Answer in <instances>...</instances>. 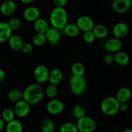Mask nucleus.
Listing matches in <instances>:
<instances>
[{
	"instance_id": "nucleus-24",
	"label": "nucleus",
	"mask_w": 132,
	"mask_h": 132,
	"mask_svg": "<svg viewBox=\"0 0 132 132\" xmlns=\"http://www.w3.org/2000/svg\"><path fill=\"white\" fill-rule=\"evenodd\" d=\"M62 30L67 36L70 38L77 37L80 32V30L75 23H67Z\"/></svg>"
},
{
	"instance_id": "nucleus-45",
	"label": "nucleus",
	"mask_w": 132,
	"mask_h": 132,
	"mask_svg": "<svg viewBox=\"0 0 132 132\" xmlns=\"http://www.w3.org/2000/svg\"><path fill=\"white\" fill-rule=\"evenodd\" d=\"M1 132H2V131H1Z\"/></svg>"
},
{
	"instance_id": "nucleus-15",
	"label": "nucleus",
	"mask_w": 132,
	"mask_h": 132,
	"mask_svg": "<svg viewBox=\"0 0 132 132\" xmlns=\"http://www.w3.org/2000/svg\"><path fill=\"white\" fill-rule=\"evenodd\" d=\"M23 17L27 21L34 22L40 18V10L36 6H28L23 11Z\"/></svg>"
},
{
	"instance_id": "nucleus-42",
	"label": "nucleus",
	"mask_w": 132,
	"mask_h": 132,
	"mask_svg": "<svg viewBox=\"0 0 132 132\" xmlns=\"http://www.w3.org/2000/svg\"><path fill=\"white\" fill-rule=\"evenodd\" d=\"M122 132H132V130L131 129H126L122 131Z\"/></svg>"
},
{
	"instance_id": "nucleus-8",
	"label": "nucleus",
	"mask_w": 132,
	"mask_h": 132,
	"mask_svg": "<svg viewBox=\"0 0 132 132\" xmlns=\"http://www.w3.org/2000/svg\"><path fill=\"white\" fill-rule=\"evenodd\" d=\"M49 69L45 65H39L34 71V77L37 84H43L48 81Z\"/></svg>"
},
{
	"instance_id": "nucleus-33",
	"label": "nucleus",
	"mask_w": 132,
	"mask_h": 132,
	"mask_svg": "<svg viewBox=\"0 0 132 132\" xmlns=\"http://www.w3.org/2000/svg\"><path fill=\"white\" fill-rule=\"evenodd\" d=\"M7 23L12 31H16V30L19 29L21 25V21L20 19L15 18V17L9 19V22Z\"/></svg>"
},
{
	"instance_id": "nucleus-9",
	"label": "nucleus",
	"mask_w": 132,
	"mask_h": 132,
	"mask_svg": "<svg viewBox=\"0 0 132 132\" xmlns=\"http://www.w3.org/2000/svg\"><path fill=\"white\" fill-rule=\"evenodd\" d=\"M64 109V105L63 102L58 99H51L46 104V111L50 115H59L63 112Z\"/></svg>"
},
{
	"instance_id": "nucleus-2",
	"label": "nucleus",
	"mask_w": 132,
	"mask_h": 132,
	"mask_svg": "<svg viewBox=\"0 0 132 132\" xmlns=\"http://www.w3.org/2000/svg\"><path fill=\"white\" fill-rule=\"evenodd\" d=\"M68 16L64 7H55L50 14V23L51 27L62 30L68 23Z\"/></svg>"
},
{
	"instance_id": "nucleus-19",
	"label": "nucleus",
	"mask_w": 132,
	"mask_h": 132,
	"mask_svg": "<svg viewBox=\"0 0 132 132\" xmlns=\"http://www.w3.org/2000/svg\"><path fill=\"white\" fill-rule=\"evenodd\" d=\"M8 41L10 47L15 51H19L21 50L22 46L24 43L21 38L17 34H12Z\"/></svg>"
},
{
	"instance_id": "nucleus-17",
	"label": "nucleus",
	"mask_w": 132,
	"mask_h": 132,
	"mask_svg": "<svg viewBox=\"0 0 132 132\" xmlns=\"http://www.w3.org/2000/svg\"><path fill=\"white\" fill-rule=\"evenodd\" d=\"M63 78V72L59 69H53L49 72L48 81L51 84L57 85L62 82Z\"/></svg>"
},
{
	"instance_id": "nucleus-18",
	"label": "nucleus",
	"mask_w": 132,
	"mask_h": 132,
	"mask_svg": "<svg viewBox=\"0 0 132 132\" xmlns=\"http://www.w3.org/2000/svg\"><path fill=\"white\" fill-rule=\"evenodd\" d=\"M50 27L48 22L44 18H39L34 21V28L36 33L45 34Z\"/></svg>"
},
{
	"instance_id": "nucleus-1",
	"label": "nucleus",
	"mask_w": 132,
	"mask_h": 132,
	"mask_svg": "<svg viewBox=\"0 0 132 132\" xmlns=\"http://www.w3.org/2000/svg\"><path fill=\"white\" fill-rule=\"evenodd\" d=\"M23 99L30 105H36L43 98V89L39 84H32L28 85L23 92Z\"/></svg>"
},
{
	"instance_id": "nucleus-12",
	"label": "nucleus",
	"mask_w": 132,
	"mask_h": 132,
	"mask_svg": "<svg viewBox=\"0 0 132 132\" xmlns=\"http://www.w3.org/2000/svg\"><path fill=\"white\" fill-rule=\"evenodd\" d=\"M122 47V41L119 39L113 38L109 39L104 42V49L108 53H116L120 51Z\"/></svg>"
},
{
	"instance_id": "nucleus-21",
	"label": "nucleus",
	"mask_w": 132,
	"mask_h": 132,
	"mask_svg": "<svg viewBox=\"0 0 132 132\" xmlns=\"http://www.w3.org/2000/svg\"><path fill=\"white\" fill-rule=\"evenodd\" d=\"M6 132H23V126L19 120L14 119L9 122L5 125Z\"/></svg>"
},
{
	"instance_id": "nucleus-22",
	"label": "nucleus",
	"mask_w": 132,
	"mask_h": 132,
	"mask_svg": "<svg viewBox=\"0 0 132 132\" xmlns=\"http://www.w3.org/2000/svg\"><path fill=\"white\" fill-rule=\"evenodd\" d=\"M92 32L95 35V38L104 39L108 36V29L104 25L97 24L94 25L92 29Z\"/></svg>"
},
{
	"instance_id": "nucleus-10",
	"label": "nucleus",
	"mask_w": 132,
	"mask_h": 132,
	"mask_svg": "<svg viewBox=\"0 0 132 132\" xmlns=\"http://www.w3.org/2000/svg\"><path fill=\"white\" fill-rule=\"evenodd\" d=\"M76 25L80 30V31L86 32V31H92L94 27V22L93 19L88 16H81L79 17L76 21Z\"/></svg>"
},
{
	"instance_id": "nucleus-29",
	"label": "nucleus",
	"mask_w": 132,
	"mask_h": 132,
	"mask_svg": "<svg viewBox=\"0 0 132 132\" xmlns=\"http://www.w3.org/2000/svg\"><path fill=\"white\" fill-rule=\"evenodd\" d=\"M59 132H79L77 126L72 122H65L61 126Z\"/></svg>"
},
{
	"instance_id": "nucleus-5",
	"label": "nucleus",
	"mask_w": 132,
	"mask_h": 132,
	"mask_svg": "<svg viewBox=\"0 0 132 132\" xmlns=\"http://www.w3.org/2000/svg\"><path fill=\"white\" fill-rule=\"evenodd\" d=\"M76 126L79 132H94L97 128L95 120L86 115L77 119Z\"/></svg>"
},
{
	"instance_id": "nucleus-13",
	"label": "nucleus",
	"mask_w": 132,
	"mask_h": 132,
	"mask_svg": "<svg viewBox=\"0 0 132 132\" xmlns=\"http://www.w3.org/2000/svg\"><path fill=\"white\" fill-rule=\"evenodd\" d=\"M129 32V27L126 23L124 22H119L116 23L113 27L112 33L114 38L117 39L124 38L128 35Z\"/></svg>"
},
{
	"instance_id": "nucleus-25",
	"label": "nucleus",
	"mask_w": 132,
	"mask_h": 132,
	"mask_svg": "<svg viewBox=\"0 0 132 132\" xmlns=\"http://www.w3.org/2000/svg\"><path fill=\"white\" fill-rule=\"evenodd\" d=\"M71 71L73 76H83L85 73V67L81 62H75L71 67Z\"/></svg>"
},
{
	"instance_id": "nucleus-16",
	"label": "nucleus",
	"mask_w": 132,
	"mask_h": 132,
	"mask_svg": "<svg viewBox=\"0 0 132 132\" xmlns=\"http://www.w3.org/2000/svg\"><path fill=\"white\" fill-rule=\"evenodd\" d=\"M12 31L9 27L7 22H0V43H5L8 41L11 36Z\"/></svg>"
},
{
	"instance_id": "nucleus-4",
	"label": "nucleus",
	"mask_w": 132,
	"mask_h": 132,
	"mask_svg": "<svg viewBox=\"0 0 132 132\" xmlns=\"http://www.w3.org/2000/svg\"><path fill=\"white\" fill-rule=\"evenodd\" d=\"M69 89L73 94L81 95L86 89V80L84 76H76L72 75L69 79Z\"/></svg>"
},
{
	"instance_id": "nucleus-43",
	"label": "nucleus",
	"mask_w": 132,
	"mask_h": 132,
	"mask_svg": "<svg viewBox=\"0 0 132 132\" xmlns=\"http://www.w3.org/2000/svg\"><path fill=\"white\" fill-rule=\"evenodd\" d=\"M0 94H1V89H0Z\"/></svg>"
},
{
	"instance_id": "nucleus-26",
	"label": "nucleus",
	"mask_w": 132,
	"mask_h": 132,
	"mask_svg": "<svg viewBox=\"0 0 132 132\" xmlns=\"http://www.w3.org/2000/svg\"><path fill=\"white\" fill-rule=\"evenodd\" d=\"M7 97L9 100L15 103L23 99V93L19 89H13L9 91Z\"/></svg>"
},
{
	"instance_id": "nucleus-7",
	"label": "nucleus",
	"mask_w": 132,
	"mask_h": 132,
	"mask_svg": "<svg viewBox=\"0 0 132 132\" xmlns=\"http://www.w3.org/2000/svg\"><path fill=\"white\" fill-rule=\"evenodd\" d=\"M131 0H111V6L113 10L118 14H125L131 6Z\"/></svg>"
},
{
	"instance_id": "nucleus-44",
	"label": "nucleus",
	"mask_w": 132,
	"mask_h": 132,
	"mask_svg": "<svg viewBox=\"0 0 132 132\" xmlns=\"http://www.w3.org/2000/svg\"><path fill=\"white\" fill-rule=\"evenodd\" d=\"M41 132H45V131H41Z\"/></svg>"
},
{
	"instance_id": "nucleus-34",
	"label": "nucleus",
	"mask_w": 132,
	"mask_h": 132,
	"mask_svg": "<svg viewBox=\"0 0 132 132\" xmlns=\"http://www.w3.org/2000/svg\"><path fill=\"white\" fill-rule=\"evenodd\" d=\"M83 40L87 43H92L95 40V36L92 31H86L83 34Z\"/></svg>"
},
{
	"instance_id": "nucleus-27",
	"label": "nucleus",
	"mask_w": 132,
	"mask_h": 132,
	"mask_svg": "<svg viewBox=\"0 0 132 132\" xmlns=\"http://www.w3.org/2000/svg\"><path fill=\"white\" fill-rule=\"evenodd\" d=\"M41 129L45 132H54L55 131V124L54 122L48 119L43 120L41 122Z\"/></svg>"
},
{
	"instance_id": "nucleus-32",
	"label": "nucleus",
	"mask_w": 132,
	"mask_h": 132,
	"mask_svg": "<svg viewBox=\"0 0 132 132\" xmlns=\"http://www.w3.org/2000/svg\"><path fill=\"white\" fill-rule=\"evenodd\" d=\"M46 42L45 34L36 33L32 38V43L36 46H41Z\"/></svg>"
},
{
	"instance_id": "nucleus-11",
	"label": "nucleus",
	"mask_w": 132,
	"mask_h": 132,
	"mask_svg": "<svg viewBox=\"0 0 132 132\" xmlns=\"http://www.w3.org/2000/svg\"><path fill=\"white\" fill-rule=\"evenodd\" d=\"M14 111L15 116L20 118L25 117L29 114L30 111V105L22 99L15 102L14 107Z\"/></svg>"
},
{
	"instance_id": "nucleus-35",
	"label": "nucleus",
	"mask_w": 132,
	"mask_h": 132,
	"mask_svg": "<svg viewBox=\"0 0 132 132\" xmlns=\"http://www.w3.org/2000/svg\"><path fill=\"white\" fill-rule=\"evenodd\" d=\"M33 45L30 43H24L22 46L21 50L25 54H29L33 50Z\"/></svg>"
},
{
	"instance_id": "nucleus-38",
	"label": "nucleus",
	"mask_w": 132,
	"mask_h": 132,
	"mask_svg": "<svg viewBox=\"0 0 132 132\" xmlns=\"http://www.w3.org/2000/svg\"><path fill=\"white\" fill-rule=\"evenodd\" d=\"M128 108L129 106L127 102H121V103H119V111H122V112H126V111H128Z\"/></svg>"
},
{
	"instance_id": "nucleus-14",
	"label": "nucleus",
	"mask_w": 132,
	"mask_h": 132,
	"mask_svg": "<svg viewBox=\"0 0 132 132\" xmlns=\"http://www.w3.org/2000/svg\"><path fill=\"white\" fill-rule=\"evenodd\" d=\"M16 4L13 0H6L0 5V12L5 16H9L15 12Z\"/></svg>"
},
{
	"instance_id": "nucleus-28",
	"label": "nucleus",
	"mask_w": 132,
	"mask_h": 132,
	"mask_svg": "<svg viewBox=\"0 0 132 132\" xmlns=\"http://www.w3.org/2000/svg\"><path fill=\"white\" fill-rule=\"evenodd\" d=\"M44 92H45V94H46V96L48 98H50V99H53L57 94V85L50 84L46 87V89H45V91Z\"/></svg>"
},
{
	"instance_id": "nucleus-6",
	"label": "nucleus",
	"mask_w": 132,
	"mask_h": 132,
	"mask_svg": "<svg viewBox=\"0 0 132 132\" xmlns=\"http://www.w3.org/2000/svg\"><path fill=\"white\" fill-rule=\"evenodd\" d=\"M46 42L52 46H56L61 40V33L60 30L54 27H50L45 34Z\"/></svg>"
},
{
	"instance_id": "nucleus-3",
	"label": "nucleus",
	"mask_w": 132,
	"mask_h": 132,
	"mask_svg": "<svg viewBox=\"0 0 132 132\" xmlns=\"http://www.w3.org/2000/svg\"><path fill=\"white\" fill-rule=\"evenodd\" d=\"M119 102L114 97H108L103 100L101 104V110L107 116H113L119 112Z\"/></svg>"
},
{
	"instance_id": "nucleus-23",
	"label": "nucleus",
	"mask_w": 132,
	"mask_h": 132,
	"mask_svg": "<svg viewBox=\"0 0 132 132\" xmlns=\"http://www.w3.org/2000/svg\"><path fill=\"white\" fill-rule=\"evenodd\" d=\"M114 62L120 66H126L130 62V57L127 53L120 50L115 54Z\"/></svg>"
},
{
	"instance_id": "nucleus-20",
	"label": "nucleus",
	"mask_w": 132,
	"mask_h": 132,
	"mask_svg": "<svg viewBox=\"0 0 132 132\" xmlns=\"http://www.w3.org/2000/svg\"><path fill=\"white\" fill-rule=\"evenodd\" d=\"M131 96V92L130 89L126 87H122L117 91L116 98L119 102V103L127 102L130 99Z\"/></svg>"
},
{
	"instance_id": "nucleus-31",
	"label": "nucleus",
	"mask_w": 132,
	"mask_h": 132,
	"mask_svg": "<svg viewBox=\"0 0 132 132\" xmlns=\"http://www.w3.org/2000/svg\"><path fill=\"white\" fill-rule=\"evenodd\" d=\"M72 114L74 118L79 119L86 115V110L83 106L81 105H77L73 107L72 109Z\"/></svg>"
},
{
	"instance_id": "nucleus-39",
	"label": "nucleus",
	"mask_w": 132,
	"mask_h": 132,
	"mask_svg": "<svg viewBox=\"0 0 132 132\" xmlns=\"http://www.w3.org/2000/svg\"><path fill=\"white\" fill-rule=\"evenodd\" d=\"M5 78V72L3 69H0V84L2 82H3L4 79Z\"/></svg>"
},
{
	"instance_id": "nucleus-30",
	"label": "nucleus",
	"mask_w": 132,
	"mask_h": 132,
	"mask_svg": "<svg viewBox=\"0 0 132 132\" xmlns=\"http://www.w3.org/2000/svg\"><path fill=\"white\" fill-rule=\"evenodd\" d=\"M15 115L14 113V110L9 108L4 109L1 114V118L6 123L15 119Z\"/></svg>"
},
{
	"instance_id": "nucleus-36",
	"label": "nucleus",
	"mask_w": 132,
	"mask_h": 132,
	"mask_svg": "<svg viewBox=\"0 0 132 132\" xmlns=\"http://www.w3.org/2000/svg\"><path fill=\"white\" fill-rule=\"evenodd\" d=\"M104 62L106 64H112L114 63V55L112 53H108L104 57Z\"/></svg>"
},
{
	"instance_id": "nucleus-37",
	"label": "nucleus",
	"mask_w": 132,
	"mask_h": 132,
	"mask_svg": "<svg viewBox=\"0 0 132 132\" xmlns=\"http://www.w3.org/2000/svg\"><path fill=\"white\" fill-rule=\"evenodd\" d=\"M55 7H64L68 3V0H52Z\"/></svg>"
},
{
	"instance_id": "nucleus-40",
	"label": "nucleus",
	"mask_w": 132,
	"mask_h": 132,
	"mask_svg": "<svg viewBox=\"0 0 132 132\" xmlns=\"http://www.w3.org/2000/svg\"><path fill=\"white\" fill-rule=\"evenodd\" d=\"M5 122L3 120L2 118H0V132L2 131L4 129V128H5Z\"/></svg>"
},
{
	"instance_id": "nucleus-41",
	"label": "nucleus",
	"mask_w": 132,
	"mask_h": 132,
	"mask_svg": "<svg viewBox=\"0 0 132 132\" xmlns=\"http://www.w3.org/2000/svg\"><path fill=\"white\" fill-rule=\"evenodd\" d=\"M35 0H20L21 2L23 4H26V5H28L32 3H33Z\"/></svg>"
}]
</instances>
